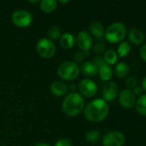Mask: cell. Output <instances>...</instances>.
<instances>
[{
  "label": "cell",
  "mask_w": 146,
  "mask_h": 146,
  "mask_svg": "<svg viewBox=\"0 0 146 146\" xmlns=\"http://www.w3.org/2000/svg\"><path fill=\"white\" fill-rule=\"evenodd\" d=\"M109 107L108 103L102 98H96L87 104L84 109L85 118L92 122H100L108 115Z\"/></svg>",
  "instance_id": "1"
},
{
  "label": "cell",
  "mask_w": 146,
  "mask_h": 146,
  "mask_svg": "<svg viewBox=\"0 0 146 146\" xmlns=\"http://www.w3.org/2000/svg\"><path fill=\"white\" fill-rule=\"evenodd\" d=\"M84 103V99L81 94L77 92H71L64 99L62 110L66 115L76 116L83 111Z\"/></svg>",
  "instance_id": "2"
},
{
  "label": "cell",
  "mask_w": 146,
  "mask_h": 146,
  "mask_svg": "<svg viewBox=\"0 0 146 146\" xmlns=\"http://www.w3.org/2000/svg\"><path fill=\"white\" fill-rule=\"evenodd\" d=\"M126 27L122 22H114L105 30L104 37L109 43L117 44L126 38Z\"/></svg>",
  "instance_id": "3"
},
{
  "label": "cell",
  "mask_w": 146,
  "mask_h": 146,
  "mask_svg": "<svg viewBox=\"0 0 146 146\" xmlns=\"http://www.w3.org/2000/svg\"><path fill=\"white\" fill-rule=\"evenodd\" d=\"M57 72L61 79L65 80H73L79 75L80 68L74 62L65 61L59 64Z\"/></svg>",
  "instance_id": "4"
},
{
  "label": "cell",
  "mask_w": 146,
  "mask_h": 146,
  "mask_svg": "<svg viewBox=\"0 0 146 146\" xmlns=\"http://www.w3.org/2000/svg\"><path fill=\"white\" fill-rule=\"evenodd\" d=\"M36 50L40 56L45 59H49L54 56L56 47L52 40L47 38H42L36 44Z\"/></svg>",
  "instance_id": "5"
},
{
  "label": "cell",
  "mask_w": 146,
  "mask_h": 146,
  "mask_svg": "<svg viewBox=\"0 0 146 146\" xmlns=\"http://www.w3.org/2000/svg\"><path fill=\"white\" fill-rule=\"evenodd\" d=\"M12 22L19 27H28L33 21V16L31 13L25 9H18L13 12L11 15Z\"/></svg>",
  "instance_id": "6"
},
{
  "label": "cell",
  "mask_w": 146,
  "mask_h": 146,
  "mask_svg": "<svg viewBox=\"0 0 146 146\" xmlns=\"http://www.w3.org/2000/svg\"><path fill=\"white\" fill-rule=\"evenodd\" d=\"M126 142L125 135L119 131H111L102 137L103 146H123Z\"/></svg>",
  "instance_id": "7"
},
{
  "label": "cell",
  "mask_w": 146,
  "mask_h": 146,
  "mask_svg": "<svg viewBox=\"0 0 146 146\" xmlns=\"http://www.w3.org/2000/svg\"><path fill=\"white\" fill-rule=\"evenodd\" d=\"M119 103L120 105L126 110L133 109L136 104V96L132 90L124 89L119 94Z\"/></svg>",
  "instance_id": "8"
},
{
  "label": "cell",
  "mask_w": 146,
  "mask_h": 146,
  "mask_svg": "<svg viewBox=\"0 0 146 146\" xmlns=\"http://www.w3.org/2000/svg\"><path fill=\"white\" fill-rule=\"evenodd\" d=\"M78 90L80 91L81 95H83L87 98L94 97L97 93V86L90 79H83L80 81L78 85Z\"/></svg>",
  "instance_id": "9"
},
{
  "label": "cell",
  "mask_w": 146,
  "mask_h": 146,
  "mask_svg": "<svg viewBox=\"0 0 146 146\" xmlns=\"http://www.w3.org/2000/svg\"><path fill=\"white\" fill-rule=\"evenodd\" d=\"M77 42V46L83 51V52H89V50L92 48L93 39L91 35L86 32V31H81L77 33V38L75 39Z\"/></svg>",
  "instance_id": "10"
},
{
  "label": "cell",
  "mask_w": 146,
  "mask_h": 146,
  "mask_svg": "<svg viewBox=\"0 0 146 146\" xmlns=\"http://www.w3.org/2000/svg\"><path fill=\"white\" fill-rule=\"evenodd\" d=\"M102 96L107 102L114 101L119 96V86L115 82H107L102 88Z\"/></svg>",
  "instance_id": "11"
},
{
  "label": "cell",
  "mask_w": 146,
  "mask_h": 146,
  "mask_svg": "<svg viewBox=\"0 0 146 146\" xmlns=\"http://www.w3.org/2000/svg\"><path fill=\"white\" fill-rule=\"evenodd\" d=\"M128 39L132 44L135 45H140L145 41V34L140 29L133 27L128 32Z\"/></svg>",
  "instance_id": "12"
},
{
  "label": "cell",
  "mask_w": 146,
  "mask_h": 146,
  "mask_svg": "<svg viewBox=\"0 0 146 146\" xmlns=\"http://www.w3.org/2000/svg\"><path fill=\"white\" fill-rule=\"evenodd\" d=\"M80 71L87 79L95 77L98 73L97 67L92 62H85L81 65Z\"/></svg>",
  "instance_id": "13"
},
{
  "label": "cell",
  "mask_w": 146,
  "mask_h": 146,
  "mask_svg": "<svg viewBox=\"0 0 146 146\" xmlns=\"http://www.w3.org/2000/svg\"><path fill=\"white\" fill-rule=\"evenodd\" d=\"M51 92L56 97H63L68 92V86L62 81H54L50 86Z\"/></svg>",
  "instance_id": "14"
},
{
  "label": "cell",
  "mask_w": 146,
  "mask_h": 146,
  "mask_svg": "<svg viewBox=\"0 0 146 146\" xmlns=\"http://www.w3.org/2000/svg\"><path fill=\"white\" fill-rule=\"evenodd\" d=\"M89 31L91 34L97 39H102L104 38V27L102 24L97 21H94L89 25Z\"/></svg>",
  "instance_id": "15"
},
{
  "label": "cell",
  "mask_w": 146,
  "mask_h": 146,
  "mask_svg": "<svg viewBox=\"0 0 146 146\" xmlns=\"http://www.w3.org/2000/svg\"><path fill=\"white\" fill-rule=\"evenodd\" d=\"M60 45L65 49H71L75 44V38L71 33H65L59 39Z\"/></svg>",
  "instance_id": "16"
},
{
  "label": "cell",
  "mask_w": 146,
  "mask_h": 146,
  "mask_svg": "<svg viewBox=\"0 0 146 146\" xmlns=\"http://www.w3.org/2000/svg\"><path fill=\"white\" fill-rule=\"evenodd\" d=\"M98 74L100 78L104 80V81H108L109 80H111V78L113 77V69L112 68L108 65L107 63L102 65V67H100L98 68Z\"/></svg>",
  "instance_id": "17"
},
{
  "label": "cell",
  "mask_w": 146,
  "mask_h": 146,
  "mask_svg": "<svg viewBox=\"0 0 146 146\" xmlns=\"http://www.w3.org/2000/svg\"><path fill=\"white\" fill-rule=\"evenodd\" d=\"M130 72L129 66L125 62H119L114 68V74L119 78H126Z\"/></svg>",
  "instance_id": "18"
},
{
  "label": "cell",
  "mask_w": 146,
  "mask_h": 146,
  "mask_svg": "<svg viewBox=\"0 0 146 146\" xmlns=\"http://www.w3.org/2000/svg\"><path fill=\"white\" fill-rule=\"evenodd\" d=\"M136 111L141 116H146V93L139 97L135 104Z\"/></svg>",
  "instance_id": "19"
},
{
  "label": "cell",
  "mask_w": 146,
  "mask_h": 146,
  "mask_svg": "<svg viewBox=\"0 0 146 146\" xmlns=\"http://www.w3.org/2000/svg\"><path fill=\"white\" fill-rule=\"evenodd\" d=\"M40 9L45 13H51L57 8V2L55 0H42L40 4Z\"/></svg>",
  "instance_id": "20"
},
{
  "label": "cell",
  "mask_w": 146,
  "mask_h": 146,
  "mask_svg": "<svg viewBox=\"0 0 146 146\" xmlns=\"http://www.w3.org/2000/svg\"><path fill=\"white\" fill-rule=\"evenodd\" d=\"M103 59L108 65H109V66L113 65V64L116 63V62L118 60L117 52L114 50H108L104 52Z\"/></svg>",
  "instance_id": "21"
},
{
  "label": "cell",
  "mask_w": 146,
  "mask_h": 146,
  "mask_svg": "<svg viewBox=\"0 0 146 146\" xmlns=\"http://www.w3.org/2000/svg\"><path fill=\"white\" fill-rule=\"evenodd\" d=\"M131 51V45L127 41H123L120 44L117 50V55L120 57H126Z\"/></svg>",
  "instance_id": "22"
},
{
  "label": "cell",
  "mask_w": 146,
  "mask_h": 146,
  "mask_svg": "<svg viewBox=\"0 0 146 146\" xmlns=\"http://www.w3.org/2000/svg\"><path fill=\"white\" fill-rule=\"evenodd\" d=\"M100 137H101V134L100 133L96 130V129H93V130H90L87 133H86V140L90 143V144H95L96 143L99 139H100Z\"/></svg>",
  "instance_id": "23"
},
{
  "label": "cell",
  "mask_w": 146,
  "mask_h": 146,
  "mask_svg": "<svg viewBox=\"0 0 146 146\" xmlns=\"http://www.w3.org/2000/svg\"><path fill=\"white\" fill-rule=\"evenodd\" d=\"M47 35L50 40H56L60 36V29L58 27H52L48 30Z\"/></svg>",
  "instance_id": "24"
},
{
  "label": "cell",
  "mask_w": 146,
  "mask_h": 146,
  "mask_svg": "<svg viewBox=\"0 0 146 146\" xmlns=\"http://www.w3.org/2000/svg\"><path fill=\"white\" fill-rule=\"evenodd\" d=\"M89 52H83V51H79V52H76L74 54V56H73V60H74V62H76L77 65L78 63H81L86 56H88Z\"/></svg>",
  "instance_id": "25"
},
{
  "label": "cell",
  "mask_w": 146,
  "mask_h": 146,
  "mask_svg": "<svg viewBox=\"0 0 146 146\" xmlns=\"http://www.w3.org/2000/svg\"><path fill=\"white\" fill-rule=\"evenodd\" d=\"M105 48H106V45H105L104 42L100 40L93 46V51L96 54H101V53L104 52Z\"/></svg>",
  "instance_id": "26"
},
{
  "label": "cell",
  "mask_w": 146,
  "mask_h": 146,
  "mask_svg": "<svg viewBox=\"0 0 146 146\" xmlns=\"http://www.w3.org/2000/svg\"><path fill=\"white\" fill-rule=\"evenodd\" d=\"M126 85L128 87V89H133L138 86V79L135 76H130L126 81Z\"/></svg>",
  "instance_id": "27"
},
{
  "label": "cell",
  "mask_w": 146,
  "mask_h": 146,
  "mask_svg": "<svg viewBox=\"0 0 146 146\" xmlns=\"http://www.w3.org/2000/svg\"><path fill=\"white\" fill-rule=\"evenodd\" d=\"M54 146H72V143L70 139H59L56 143H55V145Z\"/></svg>",
  "instance_id": "28"
},
{
  "label": "cell",
  "mask_w": 146,
  "mask_h": 146,
  "mask_svg": "<svg viewBox=\"0 0 146 146\" xmlns=\"http://www.w3.org/2000/svg\"><path fill=\"white\" fill-rule=\"evenodd\" d=\"M93 63L97 67V68H99L100 67H102V65L106 64L103 57H101L100 56H97L94 58V61H93Z\"/></svg>",
  "instance_id": "29"
},
{
  "label": "cell",
  "mask_w": 146,
  "mask_h": 146,
  "mask_svg": "<svg viewBox=\"0 0 146 146\" xmlns=\"http://www.w3.org/2000/svg\"><path fill=\"white\" fill-rule=\"evenodd\" d=\"M139 54H140V57L142 58V60L146 62V44H143L142 47L140 48Z\"/></svg>",
  "instance_id": "30"
},
{
  "label": "cell",
  "mask_w": 146,
  "mask_h": 146,
  "mask_svg": "<svg viewBox=\"0 0 146 146\" xmlns=\"http://www.w3.org/2000/svg\"><path fill=\"white\" fill-rule=\"evenodd\" d=\"M143 92H144L143 88L141 86H137L136 87H134L133 88V92L134 93V95L135 96H139V97H140L141 95H143Z\"/></svg>",
  "instance_id": "31"
},
{
  "label": "cell",
  "mask_w": 146,
  "mask_h": 146,
  "mask_svg": "<svg viewBox=\"0 0 146 146\" xmlns=\"http://www.w3.org/2000/svg\"><path fill=\"white\" fill-rule=\"evenodd\" d=\"M142 88H143V90L145 91L146 92V76L143 79V81H142V86H141Z\"/></svg>",
  "instance_id": "32"
},
{
  "label": "cell",
  "mask_w": 146,
  "mask_h": 146,
  "mask_svg": "<svg viewBox=\"0 0 146 146\" xmlns=\"http://www.w3.org/2000/svg\"><path fill=\"white\" fill-rule=\"evenodd\" d=\"M34 146H50L48 144L46 143H37L36 145H34Z\"/></svg>",
  "instance_id": "33"
},
{
  "label": "cell",
  "mask_w": 146,
  "mask_h": 146,
  "mask_svg": "<svg viewBox=\"0 0 146 146\" xmlns=\"http://www.w3.org/2000/svg\"><path fill=\"white\" fill-rule=\"evenodd\" d=\"M28 3H39L40 1L39 0H35V1H30V0H28Z\"/></svg>",
  "instance_id": "34"
},
{
  "label": "cell",
  "mask_w": 146,
  "mask_h": 146,
  "mask_svg": "<svg viewBox=\"0 0 146 146\" xmlns=\"http://www.w3.org/2000/svg\"><path fill=\"white\" fill-rule=\"evenodd\" d=\"M70 88H71V90L73 91V92H74V91H75V86H74V85H71V86H70Z\"/></svg>",
  "instance_id": "35"
},
{
  "label": "cell",
  "mask_w": 146,
  "mask_h": 146,
  "mask_svg": "<svg viewBox=\"0 0 146 146\" xmlns=\"http://www.w3.org/2000/svg\"><path fill=\"white\" fill-rule=\"evenodd\" d=\"M59 3H69V1H68V0H66V1H62V0H60Z\"/></svg>",
  "instance_id": "36"
}]
</instances>
